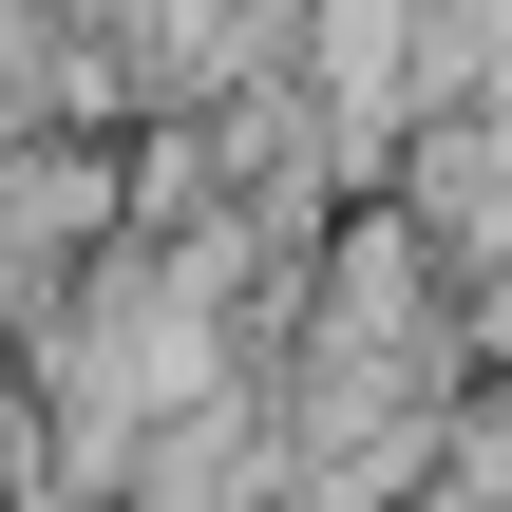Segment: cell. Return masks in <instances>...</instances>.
Segmentation results:
<instances>
[{
	"label": "cell",
	"instance_id": "1",
	"mask_svg": "<svg viewBox=\"0 0 512 512\" xmlns=\"http://www.w3.org/2000/svg\"><path fill=\"white\" fill-rule=\"evenodd\" d=\"M19 475H38V437H19V418H0V494H19Z\"/></svg>",
	"mask_w": 512,
	"mask_h": 512
}]
</instances>
